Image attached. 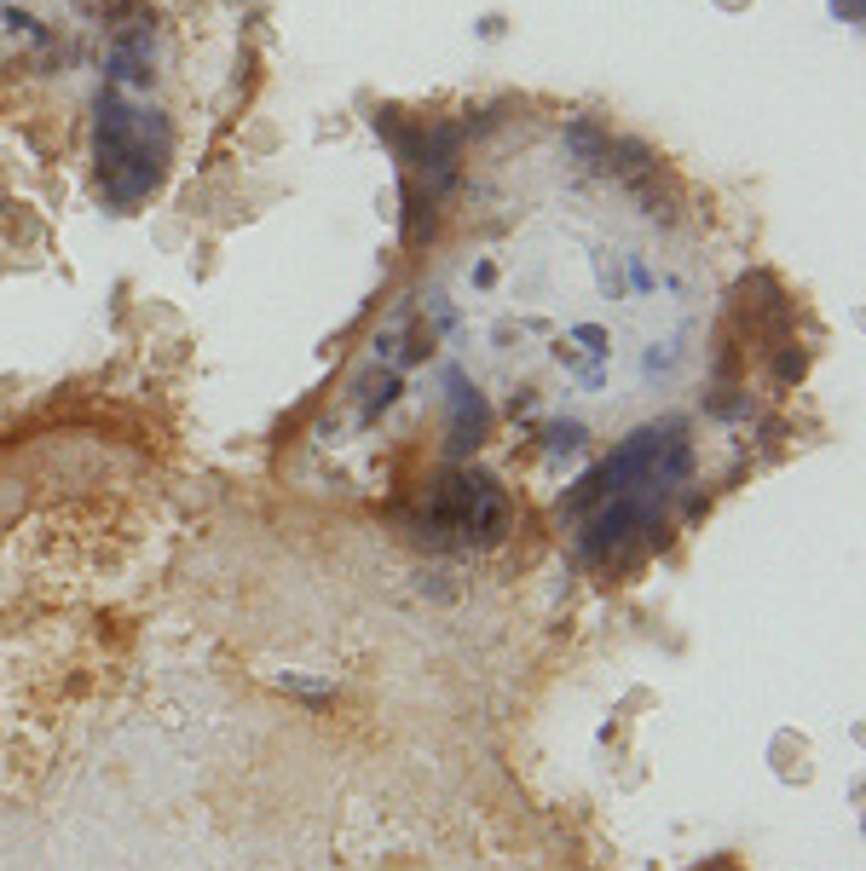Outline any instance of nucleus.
<instances>
[{
	"instance_id": "1",
	"label": "nucleus",
	"mask_w": 866,
	"mask_h": 871,
	"mask_svg": "<svg viewBox=\"0 0 866 871\" xmlns=\"http://www.w3.org/2000/svg\"><path fill=\"white\" fill-rule=\"evenodd\" d=\"M681 473H688V439L676 427H641L636 439H624L566 502L578 520V555L618 560L641 531H653Z\"/></svg>"
},
{
	"instance_id": "2",
	"label": "nucleus",
	"mask_w": 866,
	"mask_h": 871,
	"mask_svg": "<svg viewBox=\"0 0 866 871\" xmlns=\"http://www.w3.org/2000/svg\"><path fill=\"white\" fill-rule=\"evenodd\" d=\"M99 185L110 202H139L156 191L168 168V121L144 104H128L121 93L99 98Z\"/></svg>"
},
{
	"instance_id": "3",
	"label": "nucleus",
	"mask_w": 866,
	"mask_h": 871,
	"mask_svg": "<svg viewBox=\"0 0 866 871\" xmlns=\"http://www.w3.org/2000/svg\"><path fill=\"white\" fill-rule=\"evenodd\" d=\"M428 537L433 543H491L508 525V502L503 490L480 473H462V480L433 485V508H428Z\"/></svg>"
}]
</instances>
